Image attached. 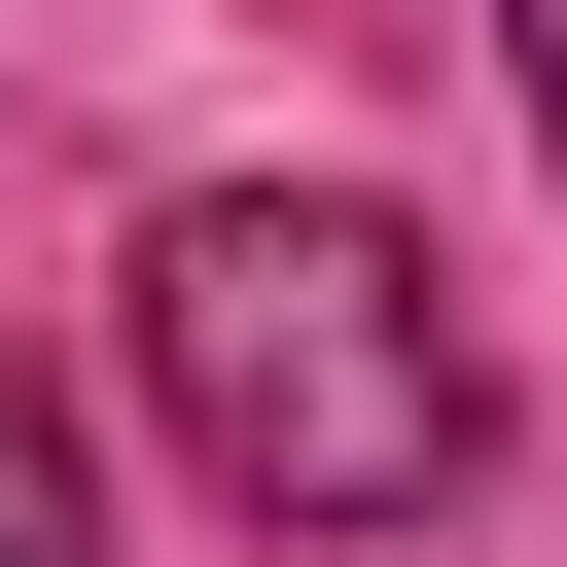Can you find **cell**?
I'll list each match as a JSON object with an SVG mask.
<instances>
[{
    "mask_svg": "<svg viewBox=\"0 0 567 567\" xmlns=\"http://www.w3.org/2000/svg\"><path fill=\"white\" fill-rule=\"evenodd\" d=\"M142 390H177V461L248 496V532H425L461 461H496V354L425 319V248L390 213H177L142 248Z\"/></svg>",
    "mask_w": 567,
    "mask_h": 567,
    "instance_id": "1",
    "label": "cell"
},
{
    "mask_svg": "<svg viewBox=\"0 0 567 567\" xmlns=\"http://www.w3.org/2000/svg\"><path fill=\"white\" fill-rule=\"evenodd\" d=\"M0 567H71V425H35V390H0Z\"/></svg>",
    "mask_w": 567,
    "mask_h": 567,
    "instance_id": "2",
    "label": "cell"
},
{
    "mask_svg": "<svg viewBox=\"0 0 567 567\" xmlns=\"http://www.w3.org/2000/svg\"><path fill=\"white\" fill-rule=\"evenodd\" d=\"M496 71H532V142H567V0H496Z\"/></svg>",
    "mask_w": 567,
    "mask_h": 567,
    "instance_id": "3",
    "label": "cell"
}]
</instances>
